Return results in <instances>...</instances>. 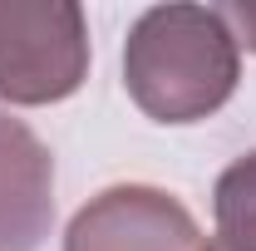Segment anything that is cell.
Returning a JSON list of instances; mask_svg holds the SVG:
<instances>
[{
  "instance_id": "obj_6",
  "label": "cell",
  "mask_w": 256,
  "mask_h": 251,
  "mask_svg": "<svg viewBox=\"0 0 256 251\" xmlns=\"http://www.w3.org/2000/svg\"><path fill=\"white\" fill-rule=\"evenodd\" d=\"M222 15V25L232 30V40H236V50L246 44V50H256V0H232V5H222L217 10Z\"/></svg>"
},
{
  "instance_id": "obj_3",
  "label": "cell",
  "mask_w": 256,
  "mask_h": 251,
  "mask_svg": "<svg viewBox=\"0 0 256 251\" xmlns=\"http://www.w3.org/2000/svg\"><path fill=\"white\" fill-rule=\"evenodd\" d=\"M64 251H207V242L178 197L128 182L74 212Z\"/></svg>"
},
{
  "instance_id": "obj_1",
  "label": "cell",
  "mask_w": 256,
  "mask_h": 251,
  "mask_svg": "<svg viewBox=\"0 0 256 251\" xmlns=\"http://www.w3.org/2000/svg\"><path fill=\"white\" fill-rule=\"evenodd\" d=\"M242 74V50L217 10L153 5L133 20L124 44V84L158 124H192L217 114Z\"/></svg>"
},
{
  "instance_id": "obj_2",
  "label": "cell",
  "mask_w": 256,
  "mask_h": 251,
  "mask_svg": "<svg viewBox=\"0 0 256 251\" xmlns=\"http://www.w3.org/2000/svg\"><path fill=\"white\" fill-rule=\"evenodd\" d=\"M89 74V25L74 0H0V98L54 104Z\"/></svg>"
},
{
  "instance_id": "obj_4",
  "label": "cell",
  "mask_w": 256,
  "mask_h": 251,
  "mask_svg": "<svg viewBox=\"0 0 256 251\" xmlns=\"http://www.w3.org/2000/svg\"><path fill=\"white\" fill-rule=\"evenodd\" d=\"M54 222V158L30 128L0 114V251H34Z\"/></svg>"
},
{
  "instance_id": "obj_5",
  "label": "cell",
  "mask_w": 256,
  "mask_h": 251,
  "mask_svg": "<svg viewBox=\"0 0 256 251\" xmlns=\"http://www.w3.org/2000/svg\"><path fill=\"white\" fill-rule=\"evenodd\" d=\"M212 207H217V236L256 242V153L236 158L217 178Z\"/></svg>"
},
{
  "instance_id": "obj_7",
  "label": "cell",
  "mask_w": 256,
  "mask_h": 251,
  "mask_svg": "<svg viewBox=\"0 0 256 251\" xmlns=\"http://www.w3.org/2000/svg\"><path fill=\"white\" fill-rule=\"evenodd\" d=\"M207 251H256V242H236V236H217Z\"/></svg>"
}]
</instances>
